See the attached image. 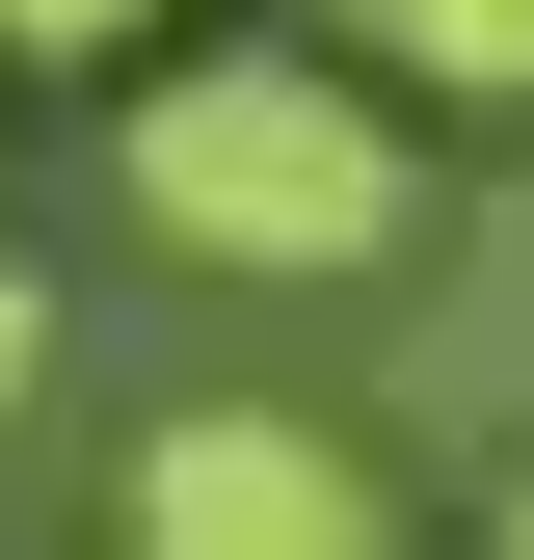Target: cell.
I'll use <instances>...</instances> for the list:
<instances>
[{"label":"cell","mask_w":534,"mask_h":560,"mask_svg":"<svg viewBox=\"0 0 534 560\" xmlns=\"http://www.w3.org/2000/svg\"><path fill=\"white\" fill-rule=\"evenodd\" d=\"M107 187H134V241H187V267H241V294H348V267L428 241V133H400V81L348 27H214V54H134V107H107Z\"/></svg>","instance_id":"cell-1"},{"label":"cell","mask_w":534,"mask_h":560,"mask_svg":"<svg viewBox=\"0 0 534 560\" xmlns=\"http://www.w3.org/2000/svg\"><path fill=\"white\" fill-rule=\"evenodd\" d=\"M107 534L134 560H374L400 480L348 428H294V400H161V428L107 454Z\"/></svg>","instance_id":"cell-2"},{"label":"cell","mask_w":534,"mask_h":560,"mask_svg":"<svg viewBox=\"0 0 534 560\" xmlns=\"http://www.w3.org/2000/svg\"><path fill=\"white\" fill-rule=\"evenodd\" d=\"M400 107H534V0H321Z\"/></svg>","instance_id":"cell-3"},{"label":"cell","mask_w":534,"mask_h":560,"mask_svg":"<svg viewBox=\"0 0 534 560\" xmlns=\"http://www.w3.org/2000/svg\"><path fill=\"white\" fill-rule=\"evenodd\" d=\"M187 0H0V54H54V81H107V54H161Z\"/></svg>","instance_id":"cell-4"},{"label":"cell","mask_w":534,"mask_h":560,"mask_svg":"<svg viewBox=\"0 0 534 560\" xmlns=\"http://www.w3.org/2000/svg\"><path fill=\"white\" fill-rule=\"evenodd\" d=\"M27 374H54V294H27V267H0V428H27Z\"/></svg>","instance_id":"cell-5"},{"label":"cell","mask_w":534,"mask_h":560,"mask_svg":"<svg viewBox=\"0 0 534 560\" xmlns=\"http://www.w3.org/2000/svg\"><path fill=\"white\" fill-rule=\"evenodd\" d=\"M481 534H508V560H534V454H508V480H481Z\"/></svg>","instance_id":"cell-6"}]
</instances>
